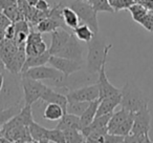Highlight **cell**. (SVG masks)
Returning a JSON list of instances; mask_svg holds the SVG:
<instances>
[{
  "instance_id": "1",
  "label": "cell",
  "mask_w": 153,
  "mask_h": 143,
  "mask_svg": "<svg viewBox=\"0 0 153 143\" xmlns=\"http://www.w3.org/2000/svg\"><path fill=\"white\" fill-rule=\"evenodd\" d=\"M88 53L86 60V70L88 73H99L102 64L107 61L108 53L112 47V44H106L105 39L100 32L94 34L92 39L87 43Z\"/></svg>"
},
{
  "instance_id": "2",
  "label": "cell",
  "mask_w": 153,
  "mask_h": 143,
  "mask_svg": "<svg viewBox=\"0 0 153 143\" xmlns=\"http://www.w3.org/2000/svg\"><path fill=\"white\" fill-rule=\"evenodd\" d=\"M122 109L126 111L136 113L144 107L148 106V98L140 88L131 82H127L121 90V104Z\"/></svg>"
},
{
  "instance_id": "3",
  "label": "cell",
  "mask_w": 153,
  "mask_h": 143,
  "mask_svg": "<svg viewBox=\"0 0 153 143\" xmlns=\"http://www.w3.org/2000/svg\"><path fill=\"white\" fill-rule=\"evenodd\" d=\"M133 120L134 113L126 111L125 109H121L111 115L107 126L108 133L121 137L128 136L131 133Z\"/></svg>"
},
{
  "instance_id": "4",
  "label": "cell",
  "mask_w": 153,
  "mask_h": 143,
  "mask_svg": "<svg viewBox=\"0 0 153 143\" xmlns=\"http://www.w3.org/2000/svg\"><path fill=\"white\" fill-rule=\"evenodd\" d=\"M21 77L30 78V79L38 80V81L51 80V81L57 83L56 85H63L66 79V77L60 70H58L57 68H55L51 65V66L41 65V66H37V67L28 68V70L22 72Z\"/></svg>"
},
{
  "instance_id": "5",
  "label": "cell",
  "mask_w": 153,
  "mask_h": 143,
  "mask_svg": "<svg viewBox=\"0 0 153 143\" xmlns=\"http://www.w3.org/2000/svg\"><path fill=\"white\" fill-rule=\"evenodd\" d=\"M70 7L78 14L80 20L87 24L94 34L100 32L98 21V12L92 7L89 1H84V0H76L74 2L70 4Z\"/></svg>"
},
{
  "instance_id": "6",
  "label": "cell",
  "mask_w": 153,
  "mask_h": 143,
  "mask_svg": "<svg viewBox=\"0 0 153 143\" xmlns=\"http://www.w3.org/2000/svg\"><path fill=\"white\" fill-rule=\"evenodd\" d=\"M21 86L25 105H33L38 100H41L42 94L46 88V85L41 81L26 77H21Z\"/></svg>"
},
{
  "instance_id": "7",
  "label": "cell",
  "mask_w": 153,
  "mask_h": 143,
  "mask_svg": "<svg viewBox=\"0 0 153 143\" xmlns=\"http://www.w3.org/2000/svg\"><path fill=\"white\" fill-rule=\"evenodd\" d=\"M66 97L68 102H91L100 98V91L96 83L69 91Z\"/></svg>"
},
{
  "instance_id": "8",
  "label": "cell",
  "mask_w": 153,
  "mask_h": 143,
  "mask_svg": "<svg viewBox=\"0 0 153 143\" xmlns=\"http://www.w3.org/2000/svg\"><path fill=\"white\" fill-rule=\"evenodd\" d=\"M48 63L58 70H60L66 78L72 74L79 72L83 67V61L68 59V58L60 57V56L51 55Z\"/></svg>"
},
{
  "instance_id": "9",
  "label": "cell",
  "mask_w": 153,
  "mask_h": 143,
  "mask_svg": "<svg viewBox=\"0 0 153 143\" xmlns=\"http://www.w3.org/2000/svg\"><path fill=\"white\" fill-rule=\"evenodd\" d=\"M151 128V114L148 106L144 107L140 111L134 113V120L132 130L130 134L144 135L149 134Z\"/></svg>"
},
{
  "instance_id": "10",
  "label": "cell",
  "mask_w": 153,
  "mask_h": 143,
  "mask_svg": "<svg viewBox=\"0 0 153 143\" xmlns=\"http://www.w3.org/2000/svg\"><path fill=\"white\" fill-rule=\"evenodd\" d=\"M48 51L46 43L43 41L42 34L38 31H30V34L27 35L25 43V53L26 57L27 56H36L41 55Z\"/></svg>"
},
{
  "instance_id": "11",
  "label": "cell",
  "mask_w": 153,
  "mask_h": 143,
  "mask_svg": "<svg viewBox=\"0 0 153 143\" xmlns=\"http://www.w3.org/2000/svg\"><path fill=\"white\" fill-rule=\"evenodd\" d=\"M106 62L102 64L100 72H99V77H98V84L99 91H100V100L104 98H108V97H113L121 95V90L117 88H115L113 84H111V82L108 80L106 75Z\"/></svg>"
},
{
  "instance_id": "12",
  "label": "cell",
  "mask_w": 153,
  "mask_h": 143,
  "mask_svg": "<svg viewBox=\"0 0 153 143\" xmlns=\"http://www.w3.org/2000/svg\"><path fill=\"white\" fill-rule=\"evenodd\" d=\"M56 56L83 61V46L80 43L79 39L74 36V33L70 35L69 40L67 41V43L63 47V49Z\"/></svg>"
},
{
  "instance_id": "13",
  "label": "cell",
  "mask_w": 153,
  "mask_h": 143,
  "mask_svg": "<svg viewBox=\"0 0 153 143\" xmlns=\"http://www.w3.org/2000/svg\"><path fill=\"white\" fill-rule=\"evenodd\" d=\"M70 33L66 32L65 28H59L56 31L51 33V46L48 49V52L51 55H58L60 52L63 49L67 41L69 40Z\"/></svg>"
},
{
  "instance_id": "14",
  "label": "cell",
  "mask_w": 153,
  "mask_h": 143,
  "mask_svg": "<svg viewBox=\"0 0 153 143\" xmlns=\"http://www.w3.org/2000/svg\"><path fill=\"white\" fill-rule=\"evenodd\" d=\"M41 100L46 103H57V104L61 105V106L65 109V112H66V109H67L68 100H67L66 95L62 94V93L56 92V91H53V88H51L47 85H46V88H45L44 92H43Z\"/></svg>"
},
{
  "instance_id": "15",
  "label": "cell",
  "mask_w": 153,
  "mask_h": 143,
  "mask_svg": "<svg viewBox=\"0 0 153 143\" xmlns=\"http://www.w3.org/2000/svg\"><path fill=\"white\" fill-rule=\"evenodd\" d=\"M124 137L110 134L108 132L90 134L85 138V143H121Z\"/></svg>"
},
{
  "instance_id": "16",
  "label": "cell",
  "mask_w": 153,
  "mask_h": 143,
  "mask_svg": "<svg viewBox=\"0 0 153 143\" xmlns=\"http://www.w3.org/2000/svg\"><path fill=\"white\" fill-rule=\"evenodd\" d=\"M99 100H100V99H99ZM120 104H121V95L101 99L100 103H99L97 116H103V115H108V114H112L113 112H114L115 107L119 106Z\"/></svg>"
},
{
  "instance_id": "17",
  "label": "cell",
  "mask_w": 153,
  "mask_h": 143,
  "mask_svg": "<svg viewBox=\"0 0 153 143\" xmlns=\"http://www.w3.org/2000/svg\"><path fill=\"white\" fill-rule=\"evenodd\" d=\"M57 128L61 130H81V121H80L79 116L72 115V114L66 113L64 116L59 120V123L57 125Z\"/></svg>"
},
{
  "instance_id": "18",
  "label": "cell",
  "mask_w": 153,
  "mask_h": 143,
  "mask_svg": "<svg viewBox=\"0 0 153 143\" xmlns=\"http://www.w3.org/2000/svg\"><path fill=\"white\" fill-rule=\"evenodd\" d=\"M28 130H30V138L34 141L38 143H48V130L37 122L33 121L32 123L28 125Z\"/></svg>"
},
{
  "instance_id": "19",
  "label": "cell",
  "mask_w": 153,
  "mask_h": 143,
  "mask_svg": "<svg viewBox=\"0 0 153 143\" xmlns=\"http://www.w3.org/2000/svg\"><path fill=\"white\" fill-rule=\"evenodd\" d=\"M51 53L48 51L45 52V53L41 54V55H36V56H27L25 59V62L23 64V67H22V72L28 70V68L32 67H37V66L45 65L46 63H48L49 58H51Z\"/></svg>"
},
{
  "instance_id": "20",
  "label": "cell",
  "mask_w": 153,
  "mask_h": 143,
  "mask_svg": "<svg viewBox=\"0 0 153 143\" xmlns=\"http://www.w3.org/2000/svg\"><path fill=\"white\" fill-rule=\"evenodd\" d=\"M99 103L100 100H94L89 102L87 109L84 111V113L80 116V121H81V127L84 128L86 126H88L94 119L97 117V113H98V107H99ZM81 128V130H82Z\"/></svg>"
},
{
  "instance_id": "21",
  "label": "cell",
  "mask_w": 153,
  "mask_h": 143,
  "mask_svg": "<svg viewBox=\"0 0 153 143\" xmlns=\"http://www.w3.org/2000/svg\"><path fill=\"white\" fill-rule=\"evenodd\" d=\"M66 114L65 109L57 103H47L43 112V117L48 121H59Z\"/></svg>"
},
{
  "instance_id": "22",
  "label": "cell",
  "mask_w": 153,
  "mask_h": 143,
  "mask_svg": "<svg viewBox=\"0 0 153 143\" xmlns=\"http://www.w3.org/2000/svg\"><path fill=\"white\" fill-rule=\"evenodd\" d=\"M62 17H63L65 25L71 30H74L80 23L79 16L70 7H66L62 9Z\"/></svg>"
},
{
  "instance_id": "23",
  "label": "cell",
  "mask_w": 153,
  "mask_h": 143,
  "mask_svg": "<svg viewBox=\"0 0 153 143\" xmlns=\"http://www.w3.org/2000/svg\"><path fill=\"white\" fill-rule=\"evenodd\" d=\"M74 34L80 41L86 42V43L89 42L92 39V37L94 36V33L92 32V30L85 23L76 26L74 30Z\"/></svg>"
},
{
  "instance_id": "24",
  "label": "cell",
  "mask_w": 153,
  "mask_h": 143,
  "mask_svg": "<svg viewBox=\"0 0 153 143\" xmlns=\"http://www.w3.org/2000/svg\"><path fill=\"white\" fill-rule=\"evenodd\" d=\"M128 10H129L130 14H131L132 19L135 22H137V23H140V22L143 21V19L147 16V14L149 13L148 10H147L144 5L138 2L132 4Z\"/></svg>"
},
{
  "instance_id": "25",
  "label": "cell",
  "mask_w": 153,
  "mask_h": 143,
  "mask_svg": "<svg viewBox=\"0 0 153 143\" xmlns=\"http://www.w3.org/2000/svg\"><path fill=\"white\" fill-rule=\"evenodd\" d=\"M20 111H21V109L18 105H14V106L9 107L7 109H1L0 111V130L7 122H9L12 118L18 115Z\"/></svg>"
},
{
  "instance_id": "26",
  "label": "cell",
  "mask_w": 153,
  "mask_h": 143,
  "mask_svg": "<svg viewBox=\"0 0 153 143\" xmlns=\"http://www.w3.org/2000/svg\"><path fill=\"white\" fill-rule=\"evenodd\" d=\"M64 132L65 143H85V137L81 130H66Z\"/></svg>"
},
{
  "instance_id": "27",
  "label": "cell",
  "mask_w": 153,
  "mask_h": 143,
  "mask_svg": "<svg viewBox=\"0 0 153 143\" xmlns=\"http://www.w3.org/2000/svg\"><path fill=\"white\" fill-rule=\"evenodd\" d=\"M88 104H89V102H68L66 113L80 117L84 113V111L87 109Z\"/></svg>"
},
{
  "instance_id": "28",
  "label": "cell",
  "mask_w": 153,
  "mask_h": 143,
  "mask_svg": "<svg viewBox=\"0 0 153 143\" xmlns=\"http://www.w3.org/2000/svg\"><path fill=\"white\" fill-rule=\"evenodd\" d=\"M97 12H107V13H114V10L110 5L109 0H88Z\"/></svg>"
},
{
  "instance_id": "29",
  "label": "cell",
  "mask_w": 153,
  "mask_h": 143,
  "mask_svg": "<svg viewBox=\"0 0 153 143\" xmlns=\"http://www.w3.org/2000/svg\"><path fill=\"white\" fill-rule=\"evenodd\" d=\"M109 2L114 12H119L121 10H128L132 4L137 2V0H109Z\"/></svg>"
},
{
  "instance_id": "30",
  "label": "cell",
  "mask_w": 153,
  "mask_h": 143,
  "mask_svg": "<svg viewBox=\"0 0 153 143\" xmlns=\"http://www.w3.org/2000/svg\"><path fill=\"white\" fill-rule=\"evenodd\" d=\"M48 140L49 142L53 143H65L64 132L57 127L53 130H48Z\"/></svg>"
},
{
  "instance_id": "31",
  "label": "cell",
  "mask_w": 153,
  "mask_h": 143,
  "mask_svg": "<svg viewBox=\"0 0 153 143\" xmlns=\"http://www.w3.org/2000/svg\"><path fill=\"white\" fill-rule=\"evenodd\" d=\"M140 24L143 26V28H146L147 31L153 33V15L151 13L147 14V16L143 19V21L140 22Z\"/></svg>"
},
{
  "instance_id": "32",
  "label": "cell",
  "mask_w": 153,
  "mask_h": 143,
  "mask_svg": "<svg viewBox=\"0 0 153 143\" xmlns=\"http://www.w3.org/2000/svg\"><path fill=\"white\" fill-rule=\"evenodd\" d=\"M35 7L38 11H42V12H47L51 10V5H49V3L47 2L46 0H39Z\"/></svg>"
},
{
  "instance_id": "33",
  "label": "cell",
  "mask_w": 153,
  "mask_h": 143,
  "mask_svg": "<svg viewBox=\"0 0 153 143\" xmlns=\"http://www.w3.org/2000/svg\"><path fill=\"white\" fill-rule=\"evenodd\" d=\"M18 3V0H0V11L16 5Z\"/></svg>"
},
{
  "instance_id": "34",
  "label": "cell",
  "mask_w": 153,
  "mask_h": 143,
  "mask_svg": "<svg viewBox=\"0 0 153 143\" xmlns=\"http://www.w3.org/2000/svg\"><path fill=\"white\" fill-rule=\"evenodd\" d=\"M12 24V21L4 15L3 13H0V28H7V26Z\"/></svg>"
},
{
  "instance_id": "35",
  "label": "cell",
  "mask_w": 153,
  "mask_h": 143,
  "mask_svg": "<svg viewBox=\"0 0 153 143\" xmlns=\"http://www.w3.org/2000/svg\"><path fill=\"white\" fill-rule=\"evenodd\" d=\"M138 143H153V142L151 141L149 134H144V135H140V139Z\"/></svg>"
},
{
  "instance_id": "36",
  "label": "cell",
  "mask_w": 153,
  "mask_h": 143,
  "mask_svg": "<svg viewBox=\"0 0 153 143\" xmlns=\"http://www.w3.org/2000/svg\"><path fill=\"white\" fill-rule=\"evenodd\" d=\"M3 84H4V77H3L2 74L0 73V92H1V90H2Z\"/></svg>"
},
{
  "instance_id": "37",
  "label": "cell",
  "mask_w": 153,
  "mask_h": 143,
  "mask_svg": "<svg viewBox=\"0 0 153 143\" xmlns=\"http://www.w3.org/2000/svg\"><path fill=\"white\" fill-rule=\"evenodd\" d=\"M27 1V3L30 5V7H36V4H37V2H38L39 0H26Z\"/></svg>"
},
{
  "instance_id": "38",
  "label": "cell",
  "mask_w": 153,
  "mask_h": 143,
  "mask_svg": "<svg viewBox=\"0 0 153 143\" xmlns=\"http://www.w3.org/2000/svg\"><path fill=\"white\" fill-rule=\"evenodd\" d=\"M84 1H88V0H84Z\"/></svg>"
}]
</instances>
